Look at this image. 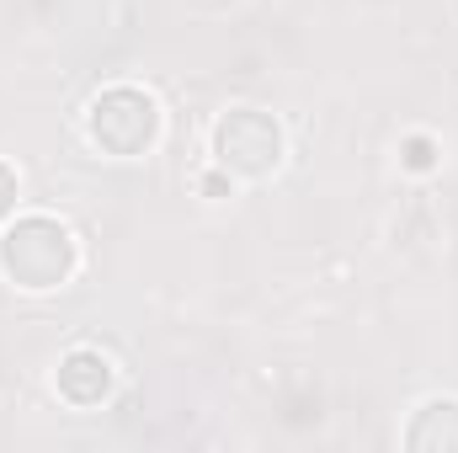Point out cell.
Masks as SVG:
<instances>
[{
	"label": "cell",
	"mask_w": 458,
	"mask_h": 453,
	"mask_svg": "<svg viewBox=\"0 0 458 453\" xmlns=\"http://www.w3.org/2000/svg\"><path fill=\"white\" fill-rule=\"evenodd\" d=\"M5 267L27 288H48L70 272V235L48 219H27L21 229L5 235Z\"/></svg>",
	"instance_id": "cell-1"
},
{
	"label": "cell",
	"mask_w": 458,
	"mask_h": 453,
	"mask_svg": "<svg viewBox=\"0 0 458 453\" xmlns=\"http://www.w3.org/2000/svg\"><path fill=\"white\" fill-rule=\"evenodd\" d=\"M91 128H97V139H102L107 150L133 155V150L149 144V133H155V107H149V97H139V91H113V97L97 102Z\"/></svg>",
	"instance_id": "cell-2"
},
{
	"label": "cell",
	"mask_w": 458,
	"mask_h": 453,
	"mask_svg": "<svg viewBox=\"0 0 458 453\" xmlns=\"http://www.w3.org/2000/svg\"><path fill=\"white\" fill-rule=\"evenodd\" d=\"M219 155L234 160V166H245V171H267L277 160V128L256 113H234L219 128Z\"/></svg>",
	"instance_id": "cell-3"
},
{
	"label": "cell",
	"mask_w": 458,
	"mask_h": 453,
	"mask_svg": "<svg viewBox=\"0 0 458 453\" xmlns=\"http://www.w3.org/2000/svg\"><path fill=\"white\" fill-rule=\"evenodd\" d=\"M11 198H16V187H11V176H5V166H0V214H5Z\"/></svg>",
	"instance_id": "cell-4"
},
{
	"label": "cell",
	"mask_w": 458,
	"mask_h": 453,
	"mask_svg": "<svg viewBox=\"0 0 458 453\" xmlns=\"http://www.w3.org/2000/svg\"><path fill=\"white\" fill-rule=\"evenodd\" d=\"M427 160H432V150H427V144L416 139V144H411V166H427Z\"/></svg>",
	"instance_id": "cell-5"
}]
</instances>
